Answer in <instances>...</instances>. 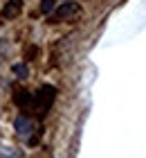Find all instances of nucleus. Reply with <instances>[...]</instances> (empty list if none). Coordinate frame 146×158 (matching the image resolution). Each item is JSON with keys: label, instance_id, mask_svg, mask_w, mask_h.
<instances>
[{"label": "nucleus", "instance_id": "nucleus-1", "mask_svg": "<svg viewBox=\"0 0 146 158\" xmlns=\"http://www.w3.org/2000/svg\"><path fill=\"white\" fill-rule=\"evenodd\" d=\"M54 97H56V88L52 84H45L36 90V95H32V106L34 111H38V115H45L49 111V106L54 104Z\"/></svg>", "mask_w": 146, "mask_h": 158}, {"label": "nucleus", "instance_id": "nucleus-2", "mask_svg": "<svg viewBox=\"0 0 146 158\" xmlns=\"http://www.w3.org/2000/svg\"><path fill=\"white\" fill-rule=\"evenodd\" d=\"M14 129H16L18 135H23V138H27V135L34 133V122L29 120L27 115H18L16 122H14Z\"/></svg>", "mask_w": 146, "mask_h": 158}, {"label": "nucleus", "instance_id": "nucleus-3", "mask_svg": "<svg viewBox=\"0 0 146 158\" xmlns=\"http://www.w3.org/2000/svg\"><path fill=\"white\" fill-rule=\"evenodd\" d=\"M20 11H23V0H9V2L2 7V16L5 18H16Z\"/></svg>", "mask_w": 146, "mask_h": 158}, {"label": "nucleus", "instance_id": "nucleus-4", "mask_svg": "<svg viewBox=\"0 0 146 158\" xmlns=\"http://www.w3.org/2000/svg\"><path fill=\"white\" fill-rule=\"evenodd\" d=\"M77 11H79V5H77V2H65V5H61V7L56 9V18H58V20L70 18V16H74Z\"/></svg>", "mask_w": 146, "mask_h": 158}, {"label": "nucleus", "instance_id": "nucleus-5", "mask_svg": "<svg viewBox=\"0 0 146 158\" xmlns=\"http://www.w3.org/2000/svg\"><path fill=\"white\" fill-rule=\"evenodd\" d=\"M16 104L20 106V109H27V106H32V95L29 93H25V90H20V93H16Z\"/></svg>", "mask_w": 146, "mask_h": 158}, {"label": "nucleus", "instance_id": "nucleus-6", "mask_svg": "<svg viewBox=\"0 0 146 158\" xmlns=\"http://www.w3.org/2000/svg\"><path fill=\"white\" fill-rule=\"evenodd\" d=\"M11 73L16 75L18 79H27V77H29V68H27V63H14V66H11Z\"/></svg>", "mask_w": 146, "mask_h": 158}, {"label": "nucleus", "instance_id": "nucleus-7", "mask_svg": "<svg viewBox=\"0 0 146 158\" xmlns=\"http://www.w3.org/2000/svg\"><path fill=\"white\" fill-rule=\"evenodd\" d=\"M0 156H20V152H16L11 145L7 142H0Z\"/></svg>", "mask_w": 146, "mask_h": 158}, {"label": "nucleus", "instance_id": "nucleus-8", "mask_svg": "<svg viewBox=\"0 0 146 158\" xmlns=\"http://www.w3.org/2000/svg\"><path fill=\"white\" fill-rule=\"evenodd\" d=\"M52 11H54V0H41V14L49 16Z\"/></svg>", "mask_w": 146, "mask_h": 158}, {"label": "nucleus", "instance_id": "nucleus-9", "mask_svg": "<svg viewBox=\"0 0 146 158\" xmlns=\"http://www.w3.org/2000/svg\"><path fill=\"white\" fill-rule=\"evenodd\" d=\"M36 54H38V48H36V45H32L29 50H25V56H27V59H34Z\"/></svg>", "mask_w": 146, "mask_h": 158}]
</instances>
